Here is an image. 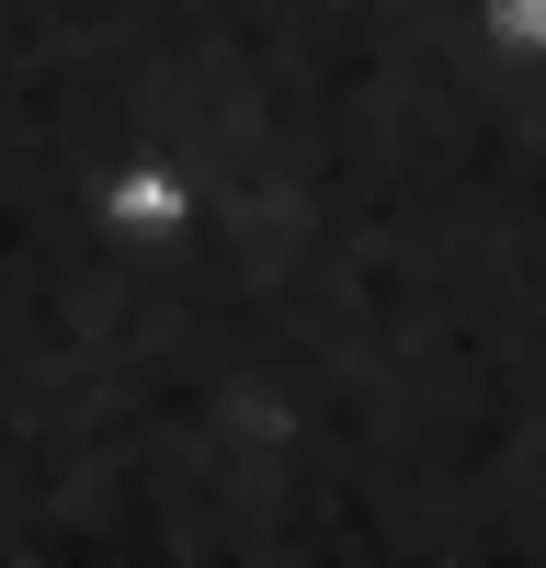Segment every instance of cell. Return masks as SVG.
I'll return each mask as SVG.
<instances>
[{
  "instance_id": "obj_1",
  "label": "cell",
  "mask_w": 546,
  "mask_h": 568,
  "mask_svg": "<svg viewBox=\"0 0 546 568\" xmlns=\"http://www.w3.org/2000/svg\"><path fill=\"white\" fill-rule=\"evenodd\" d=\"M103 205H114L125 227H171V216H182V194H171V182H160V171H136V182H125V194H103Z\"/></svg>"
},
{
  "instance_id": "obj_2",
  "label": "cell",
  "mask_w": 546,
  "mask_h": 568,
  "mask_svg": "<svg viewBox=\"0 0 546 568\" xmlns=\"http://www.w3.org/2000/svg\"><path fill=\"white\" fill-rule=\"evenodd\" d=\"M489 34H501V45H546V0H501Z\"/></svg>"
}]
</instances>
